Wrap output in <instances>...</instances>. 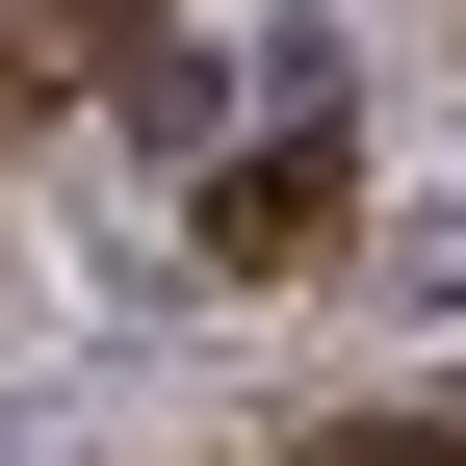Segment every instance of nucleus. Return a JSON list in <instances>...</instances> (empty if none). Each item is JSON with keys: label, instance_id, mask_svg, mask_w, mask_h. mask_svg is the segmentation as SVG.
Wrapping results in <instances>:
<instances>
[{"label": "nucleus", "instance_id": "1", "mask_svg": "<svg viewBox=\"0 0 466 466\" xmlns=\"http://www.w3.org/2000/svg\"><path fill=\"white\" fill-rule=\"evenodd\" d=\"M208 259H337V156L285 130V156H233V208H208Z\"/></svg>", "mask_w": 466, "mask_h": 466}, {"label": "nucleus", "instance_id": "4", "mask_svg": "<svg viewBox=\"0 0 466 466\" xmlns=\"http://www.w3.org/2000/svg\"><path fill=\"white\" fill-rule=\"evenodd\" d=\"M0 466H26V441H0Z\"/></svg>", "mask_w": 466, "mask_h": 466}, {"label": "nucleus", "instance_id": "3", "mask_svg": "<svg viewBox=\"0 0 466 466\" xmlns=\"http://www.w3.org/2000/svg\"><path fill=\"white\" fill-rule=\"evenodd\" d=\"M415 285H466V182H441V208H415Z\"/></svg>", "mask_w": 466, "mask_h": 466}, {"label": "nucleus", "instance_id": "2", "mask_svg": "<svg viewBox=\"0 0 466 466\" xmlns=\"http://www.w3.org/2000/svg\"><path fill=\"white\" fill-rule=\"evenodd\" d=\"M311 466H466V415H337Z\"/></svg>", "mask_w": 466, "mask_h": 466}]
</instances>
